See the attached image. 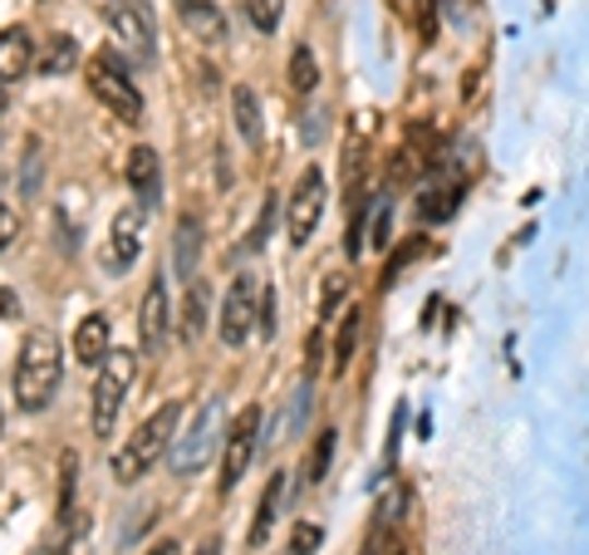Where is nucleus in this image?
Instances as JSON below:
<instances>
[{"label": "nucleus", "mask_w": 589, "mask_h": 555, "mask_svg": "<svg viewBox=\"0 0 589 555\" xmlns=\"http://www.w3.org/2000/svg\"><path fill=\"white\" fill-rule=\"evenodd\" d=\"M74 64H79V45L69 40V35H55V40L45 45V55H39V64H35V70L55 80V74H69V70H74Z\"/></svg>", "instance_id": "obj_20"}, {"label": "nucleus", "mask_w": 589, "mask_h": 555, "mask_svg": "<svg viewBox=\"0 0 589 555\" xmlns=\"http://www.w3.org/2000/svg\"><path fill=\"white\" fill-rule=\"evenodd\" d=\"M128 188H133V197L143 212L163 207V158H157L147 143H137V148L128 153Z\"/></svg>", "instance_id": "obj_12"}, {"label": "nucleus", "mask_w": 589, "mask_h": 555, "mask_svg": "<svg viewBox=\"0 0 589 555\" xmlns=\"http://www.w3.org/2000/svg\"><path fill=\"white\" fill-rule=\"evenodd\" d=\"M177 319H182V339L187 345H196L202 339V329H206V319H212V286H206L202 276H192L187 280V295H182V305H177Z\"/></svg>", "instance_id": "obj_15"}, {"label": "nucleus", "mask_w": 589, "mask_h": 555, "mask_svg": "<svg viewBox=\"0 0 589 555\" xmlns=\"http://www.w3.org/2000/svg\"><path fill=\"white\" fill-rule=\"evenodd\" d=\"M408 502H412L408 486H393V492L378 502V531H398V526H402V511H408Z\"/></svg>", "instance_id": "obj_25"}, {"label": "nucleus", "mask_w": 589, "mask_h": 555, "mask_svg": "<svg viewBox=\"0 0 589 555\" xmlns=\"http://www.w3.org/2000/svg\"><path fill=\"white\" fill-rule=\"evenodd\" d=\"M241 5H245V21H251L261 35H271L285 15V0H241Z\"/></svg>", "instance_id": "obj_23"}, {"label": "nucleus", "mask_w": 589, "mask_h": 555, "mask_svg": "<svg viewBox=\"0 0 589 555\" xmlns=\"http://www.w3.org/2000/svg\"><path fill=\"white\" fill-rule=\"evenodd\" d=\"M231 123H236V133H241L251 148L261 143L265 123H261V99H255L251 84H236V89H231Z\"/></svg>", "instance_id": "obj_18"}, {"label": "nucleus", "mask_w": 589, "mask_h": 555, "mask_svg": "<svg viewBox=\"0 0 589 555\" xmlns=\"http://www.w3.org/2000/svg\"><path fill=\"white\" fill-rule=\"evenodd\" d=\"M0 423H5V418H0Z\"/></svg>", "instance_id": "obj_35"}, {"label": "nucleus", "mask_w": 589, "mask_h": 555, "mask_svg": "<svg viewBox=\"0 0 589 555\" xmlns=\"http://www.w3.org/2000/svg\"><path fill=\"white\" fill-rule=\"evenodd\" d=\"M172 437H177V403H163L157 413H147L143 423H137V433L113 453V476L123 486H133L137 476H147L167 453H172Z\"/></svg>", "instance_id": "obj_2"}, {"label": "nucleus", "mask_w": 589, "mask_h": 555, "mask_svg": "<svg viewBox=\"0 0 589 555\" xmlns=\"http://www.w3.org/2000/svg\"><path fill=\"white\" fill-rule=\"evenodd\" d=\"M363 555H412V551H408V541H402V531H378V535H369Z\"/></svg>", "instance_id": "obj_28"}, {"label": "nucleus", "mask_w": 589, "mask_h": 555, "mask_svg": "<svg viewBox=\"0 0 589 555\" xmlns=\"http://www.w3.org/2000/svg\"><path fill=\"white\" fill-rule=\"evenodd\" d=\"M5 104H10V94H5V84H0V113H5Z\"/></svg>", "instance_id": "obj_34"}, {"label": "nucleus", "mask_w": 589, "mask_h": 555, "mask_svg": "<svg viewBox=\"0 0 589 555\" xmlns=\"http://www.w3.org/2000/svg\"><path fill=\"white\" fill-rule=\"evenodd\" d=\"M5 319H20V295L10 286H0V325H5Z\"/></svg>", "instance_id": "obj_30"}, {"label": "nucleus", "mask_w": 589, "mask_h": 555, "mask_svg": "<svg viewBox=\"0 0 589 555\" xmlns=\"http://www.w3.org/2000/svg\"><path fill=\"white\" fill-rule=\"evenodd\" d=\"M320 545H324V531L314 521L290 526V555H320Z\"/></svg>", "instance_id": "obj_27"}, {"label": "nucleus", "mask_w": 589, "mask_h": 555, "mask_svg": "<svg viewBox=\"0 0 589 555\" xmlns=\"http://www.w3.org/2000/svg\"><path fill=\"white\" fill-rule=\"evenodd\" d=\"M64 384V349L55 329H29L15 359V403L20 413H45Z\"/></svg>", "instance_id": "obj_1"}, {"label": "nucleus", "mask_w": 589, "mask_h": 555, "mask_svg": "<svg viewBox=\"0 0 589 555\" xmlns=\"http://www.w3.org/2000/svg\"><path fill=\"white\" fill-rule=\"evenodd\" d=\"M334 447H339V433H334V427H324V433L314 437V457H310V482H324V476H329Z\"/></svg>", "instance_id": "obj_26"}, {"label": "nucleus", "mask_w": 589, "mask_h": 555, "mask_svg": "<svg viewBox=\"0 0 589 555\" xmlns=\"http://www.w3.org/2000/svg\"><path fill=\"white\" fill-rule=\"evenodd\" d=\"M255 437H261V408H241L236 423L226 427V447H221V492H236L245 476V467L255 462Z\"/></svg>", "instance_id": "obj_9"}, {"label": "nucleus", "mask_w": 589, "mask_h": 555, "mask_svg": "<svg viewBox=\"0 0 589 555\" xmlns=\"http://www.w3.org/2000/svg\"><path fill=\"white\" fill-rule=\"evenodd\" d=\"M196 555H221V545H216V541H206V545H202V551H196Z\"/></svg>", "instance_id": "obj_33"}, {"label": "nucleus", "mask_w": 589, "mask_h": 555, "mask_svg": "<svg viewBox=\"0 0 589 555\" xmlns=\"http://www.w3.org/2000/svg\"><path fill=\"white\" fill-rule=\"evenodd\" d=\"M359 335H363V310H349V315L339 319V339H334V354H329L334 359V374H344V369H349Z\"/></svg>", "instance_id": "obj_22"}, {"label": "nucleus", "mask_w": 589, "mask_h": 555, "mask_svg": "<svg viewBox=\"0 0 589 555\" xmlns=\"http://www.w3.org/2000/svg\"><path fill=\"white\" fill-rule=\"evenodd\" d=\"M261 305H265V286H261V276L241 270V276H236L231 286H226L221 315H216V335H221V345L241 349L245 339L255 335V319H261Z\"/></svg>", "instance_id": "obj_6"}, {"label": "nucleus", "mask_w": 589, "mask_h": 555, "mask_svg": "<svg viewBox=\"0 0 589 555\" xmlns=\"http://www.w3.org/2000/svg\"><path fill=\"white\" fill-rule=\"evenodd\" d=\"M104 15H108L113 40L123 45L137 64H153V55H157V21H153V11H147V0H108Z\"/></svg>", "instance_id": "obj_7"}, {"label": "nucleus", "mask_w": 589, "mask_h": 555, "mask_svg": "<svg viewBox=\"0 0 589 555\" xmlns=\"http://www.w3.org/2000/svg\"><path fill=\"white\" fill-rule=\"evenodd\" d=\"M74 354H79V364H88V369H104V359L113 354V325H108L104 310H94V315L79 319Z\"/></svg>", "instance_id": "obj_13"}, {"label": "nucleus", "mask_w": 589, "mask_h": 555, "mask_svg": "<svg viewBox=\"0 0 589 555\" xmlns=\"http://www.w3.org/2000/svg\"><path fill=\"white\" fill-rule=\"evenodd\" d=\"M137 374V354H128V349H113V354L104 359V369H98L94 378V403H88V423H94V437H108L118 423V408H123L128 398V384H133Z\"/></svg>", "instance_id": "obj_4"}, {"label": "nucleus", "mask_w": 589, "mask_h": 555, "mask_svg": "<svg viewBox=\"0 0 589 555\" xmlns=\"http://www.w3.org/2000/svg\"><path fill=\"white\" fill-rule=\"evenodd\" d=\"M216 433H221V398H206L202 408L192 413V423L182 427V437H172V476H196L216 453Z\"/></svg>", "instance_id": "obj_5"}, {"label": "nucleus", "mask_w": 589, "mask_h": 555, "mask_svg": "<svg viewBox=\"0 0 589 555\" xmlns=\"http://www.w3.org/2000/svg\"><path fill=\"white\" fill-rule=\"evenodd\" d=\"M35 64H39L35 60V40H29L25 25H10V31H0V84L25 80Z\"/></svg>", "instance_id": "obj_14"}, {"label": "nucleus", "mask_w": 589, "mask_h": 555, "mask_svg": "<svg viewBox=\"0 0 589 555\" xmlns=\"http://www.w3.org/2000/svg\"><path fill=\"white\" fill-rule=\"evenodd\" d=\"M88 94H94V99L104 104L118 123H137V119H143V94H137L133 74H128V64L118 60L113 50H104V55L88 60Z\"/></svg>", "instance_id": "obj_3"}, {"label": "nucleus", "mask_w": 589, "mask_h": 555, "mask_svg": "<svg viewBox=\"0 0 589 555\" xmlns=\"http://www.w3.org/2000/svg\"><path fill=\"white\" fill-rule=\"evenodd\" d=\"M285 476H290V472H275L271 482H265L261 511H255V521H251V545H265V535H271V526H275V511H280V496H285Z\"/></svg>", "instance_id": "obj_19"}, {"label": "nucleus", "mask_w": 589, "mask_h": 555, "mask_svg": "<svg viewBox=\"0 0 589 555\" xmlns=\"http://www.w3.org/2000/svg\"><path fill=\"white\" fill-rule=\"evenodd\" d=\"M314 84H320V64H314V50H310V45H294V50H290V89L300 94V99H310Z\"/></svg>", "instance_id": "obj_21"}, {"label": "nucleus", "mask_w": 589, "mask_h": 555, "mask_svg": "<svg viewBox=\"0 0 589 555\" xmlns=\"http://www.w3.org/2000/svg\"><path fill=\"white\" fill-rule=\"evenodd\" d=\"M339 300H344V280H339V276H334V280H329V286H324V305H320V319H329V310H334V305H339Z\"/></svg>", "instance_id": "obj_31"}, {"label": "nucleus", "mask_w": 589, "mask_h": 555, "mask_svg": "<svg viewBox=\"0 0 589 555\" xmlns=\"http://www.w3.org/2000/svg\"><path fill=\"white\" fill-rule=\"evenodd\" d=\"M196 261H202V217H182L172 237V266L182 280L196 276Z\"/></svg>", "instance_id": "obj_17"}, {"label": "nucleus", "mask_w": 589, "mask_h": 555, "mask_svg": "<svg viewBox=\"0 0 589 555\" xmlns=\"http://www.w3.org/2000/svg\"><path fill=\"white\" fill-rule=\"evenodd\" d=\"M15 231H20V217H15V207H10L5 197H0V251L15 241Z\"/></svg>", "instance_id": "obj_29"}, {"label": "nucleus", "mask_w": 589, "mask_h": 555, "mask_svg": "<svg viewBox=\"0 0 589 555\" xmlns=\"http://www.w3.org/2000/svg\"><path fill=\"white\" fill-rule=\"evenodd\" d=\"M271 217H275V202H265V217L255 221V231H251V246H255V251L265 246V231H271Z\"/></svg>", "instance_id": "obj_32"}, {"label": "nucleus", "mask_w": 589, "mask_h": 555, "mask_svg": "<svg viewBox=\"0 0 589 555\" xmlns=\"http://www.w3.org/2000/svg\"><path fill=\"white\" fill-rule=\"evenodd\" d=\"M172 325H177L172 300H167V286H163V276H157L143 295V310H137V345H143V354H163Z\"/></svg>", "instance_id": "obj_10"}, {"label": "nucleus", "mask_w": 589, "mask_h": 555, "mask_svg": "<svg viewBox=\"0 0 589 555\" xmlns=\"http://www.w3.org/2000/svg\"><path fill=\"white\" fill-rule=\"evenodd\" d=\"M143 221H147V212L133 202V207H123V212L113 217V227H108L104 266L113 270V276H123V270L137 261V251H143Z\"/></svg>", "instance_id": "obj_11"}, {"label": "nucleus", "mask_w": 589, "mask_h": 555, "mask_svg": "<svg viewBox=\"0 0 589 555\" xmlns=\"http://www.w3.org/2000/svg\"><path fill=\"white\" fill-rule=\"evenodd\" d=\"M177 11H182L187 31H192L196 40H206V45H221L226 40V15H221L216 0H177Z\"/></svg>", "instance_id": "obj_16"}, {"label": "nucleus", "mask_w": 589, "mask_h": 555, "mask_svg": "<svg viewBox=\"0 0 589 555\" xmlns=\"http://www.w3.org/2000/svg\"><path fill=\"white\" fill-rule=\"evenodd\" d=\"M461 202V188H437V192H422V217L428 221H447Z\"/></svg>", "instance_id": "obj_24"}, {"label": "nucleus", "mask_w": 589, "mask_h": 555, "mask_svg": "<svg viewBox=\"0 0 589 555\" xmlns=\"http://www.w3.org/2000/svg\"><path fill=\"white\" fill-rule=\"evenodd\" d=\"M324 202H329V182H324V172L304 168V178L294 182V192H290V207H285V237H290L294 251L314 237V227H320V217H324Z\"/></svg>", "instance_id": "obj_8"}]
</instances>
